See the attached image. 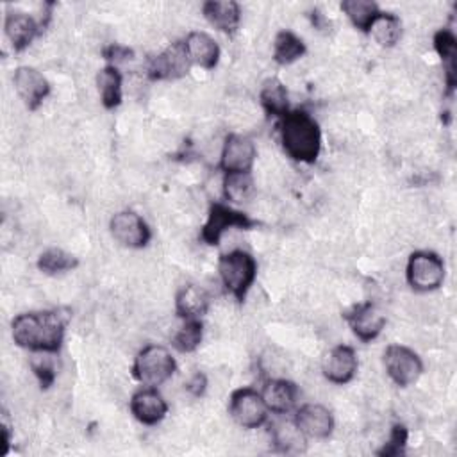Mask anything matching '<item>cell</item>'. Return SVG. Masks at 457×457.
I'll return each instance as SVG.
<instances>
[{
    "mask_svg": "<svg viewBox=\"0 0 457 457\" xmlns=\"http://www.w3.org/2000/svg\"><path fill=\"white\" fill-rule=\"evenodd\" d=\"M270 443L282 453H303L307 450V436L295 421H278L271 427Z\"/></svg>",
    "mask_w": 457,
    "mask_h": 457,
    "instance_id": "23",
    "label": "cell"
},
{
    "mask_svg": "<svg viewBox=\"0 0 457 457\" xmlns=\"http://www.w3.org/2000/svg\"><path fill=\"white\" fill-rule=\"evenodd\" d=\"M341 11L346 14L350 23L361 32H368L371 23L382 12L373 0H345L341 2Z\"/></svg>",
    "mask_w": 457,
    "mask_h": 457,
    "instance_id": "28",
    "label": "cell"
},
{
    "mask_svg": "<svg viewBox=\"0 0 457 457\" xmlns=\"http://www.w3.org/2000/svg\"><path fill=\"white\" fill-rule=\"evenodd\" d=\"M102 55H104V59L112 62V66L134 61V50L129 48L127 45H121V43H109V45H105L104 50H102Z\"/></svg>",
    "mask_w": 457,
    "mask_h": 457,
    "instance_id": "34",
    "label": "cell"
},
{
    "mask_svg": "<svg viewBox=\"0 0 457 457\" xmlns=\"http://www.w3.org/2000/svg\"><path fill=\"white\" fill-rule=\"evenodd\" d=\"M307 52V46L300 36L293 30H278L273 37V52L271 59L280 66H291L298 59H302Z\"/></svg>",
    "mask_w": 457,
    "mask_h": 457,
    "instance_id": "24",
    "label": "cell"
},
{
    "mask_svg": "<svg viewBox=\"0 0 457 457\" xmlns=\"http://www.w3.org/2000/svg\"><path fill=\"white\" fill-rule=\"evenodd\" d=\"M95 84H96V96L104 109H114L121 104L123 77L116 66L109 64L98 70L95 75Z\"/></svg>",
    "mask_w": 457,
    "mask_h": 457,
    "instance_id": "22",
    "label": "cell"
},
{
    "mask_svg": "<svg viewBox=\"0 0 457 457\" xmlns=\"http://www.w3.org/2000/svg\"><path fill=\"white\" fill-rule=\"evenodd\" d=\"M218 273L223 287L239 302H243L253 286L257 275V262L250 252L232 248L218 259Z\"/></svg>",
    "mask_w": 457,
    "mask_h": 457,
    "instance_id": "3",
    "label": "cell"
},
{
    "mask_svg": "<svg viewBox=\"0 0 457 457\" xmlns=\"http://www.w3.org/2000/svg\"><path fill=\"white\" fill-rule=\"evenodd\" d=\"M280 141L291 159L309 164L320 155L321 130L305 109L287 111L280 121Z\"/></svg>",
    "mask_w": 457,
    "mask_h": 457,
    "instance_id": "2",
    "label": "cell"
},
{
    "mask_svg": "<svg viewBox=\"0 0 457 457\" xmlns=\"http://www.w3.org/2000/svg\"><path fill=\"white\" fill-rule=\"evenodd\" d=\"M345 320L350 325L352 332L362 343H371L373 339H377L386 327V316L375 300H366L352 305L345 312Z\"/></svg>",
    "mask_w": 457,
    "mask_h": 457,
    "instance_id": "10",
    "label": "cell"
},
{
    "mask_svg": "<svg viewBox=\"0 0 457 457\" xmlns=\"http://www.w3.org/2000/svg\"><path fill=\"white\" fill-rule=\"evenodd\" d=\"M189 59L182 41H173L161 54L148 61L146 75L152 80H179L189 71Z\"/></svg>",
    "mask_w": 457,
    "mask_h": 457,
    "instance_id": "11",
    "label": "cell"
},
{
    "mask_svg": "<svg viewBox=\"0 0 457 457\" xmlns=\"http://www.w3.org/2000/svg\"><path fill=\"white\" fill-rule=\"evenodd\" d=\"M384 370L389 380L398 387H409L423 373V362L418 353L405 345H387L382 355Z\"/></svg>",
    "mask_w": 457,
    "mask_h": 457,
    "instance_id": "7",
    "label": "cell"
},
{
    "mask_svg": "<svg viewBox=\"0 0 457 457\" xmlns=\"http://www.w3.org/2000/svg\"><path fill=\"white\" fill-rule=\"evenodd\" d=\"M228 414L239 428L255 430L266 423L268 407L259 391L252 387H239L230 393Z\"/></svg>",
    "mask_w": 457,
    "mask_h": 457,
    "instance_id": "6",
    "label": "cell"
},
{
    "mask_svg": "<svg viewBox=\"0 0 457 457\" xmlns=\"http://www.w3.org/2000/svg\"><path fill=\"white\" fill-rule=\"evenodd\" d=\"M177 370L171 352L162 345H146L137 350L132 364V375L145 386H161L168 382Z\"/></svg>",
    "mask_w": 457,
    "mask_h": 457,
    "instance_id": "4",
    "label": "cell"
},
{
    "mask_svg": "<svg viewBox=\"0 0 457 457\" xmlns=\"http://www.w3.org/2000/svg\"><path fill=\"white\" fill-rule=\"evenodd\" d=\"M184 43V50L191 64H196L204 70H212L220 61V46L218 43L204 30L187 32Z\"/></svg>",
    "mask_w": 457,
    "mask_h": 457,
    "instance_id": "19",
    "label": "cell"
},
{
    "mask_svg": "<svg viewBox=\"0 0 457 457\" xmlns=\"http://www.w3.org/2000/svg\"><path fill=\"white\" fill-rule=\"evenodd\" d=\"M66 318L59 311H29L16 314L11 321L14 345L30 352H59L64 339Z\"/></svg>",
    "mask_w": 457,
    "mask_h": 457,
    "instance_id": "1",
    "label": "cell"
},
{
    "mask_svg": "<svg viewBox=\"0 0 457 457\" xmlns=\"http://www.w3.org/2000/svg\"><path fill=\"white\" fill-rule=\"evenodd\" d=\"M255 182L250 171L243 173H225L221 187L223 195L234 202V204H245L253 200V191H255Z\"/></svg>",
    "mask_w": 457,
    "mask_h": 457,
    "instance_id": "29",
    "label": "cell"
},
{
    "mask_svg": "<svg viewBox=\"0 0 457 457\" xmlns=\"http://www.w3.org/2000/svg\"><path fill=\"white\" fill-rule=\"evenodd\" d=\"M432 45L443 61V80L448 91H452L455 86V36L450 29H439L434 34Z\"/></svg>",
    "mask_w": 457,
    "mask_h": 457,
    "instance_id": "26",
    "label": "cell"
},
{
    "mask_svg": "<svg viewBox=\"0 0 457 457\" xmlns=\"http://www.w3.org/2000/svg\"><path fill=\"white\" fill-rule=\"evenodd\" d=\"M204 339V325L196 318L186 320L171 334V346L180 353L195 352Z\"/></svg>",
    "mask_w": 457,
    "mask_h": 457,
    "instance_id": "31",
    "label": "cell"
},
{
    "mask_svg": "<svg viewBox=\"0 0 457 457\" xmlns=\"http://www.w3.org/2000/svg\"><path fill=\"white\" fill-rule=\"evenodd\" d=\"M202 16L220 32L232 36L243 18V9L234 0H207L200 5Z\"/></svg>",
    "mask_w": 457,
    "mask_h": 457,
    "instance_id": "18",
    "label": "cell"
},
{
    "mask_svg": "<svg viewBox=\"0 0 457 457\" xmlns=\"http://www.w3.org/2000/svg\"><path fill=\"white\" fill-rule=\"evenodd\" d=\"M129 407L132 416L143 423V425H157L166 418L168 412V403L164 400V396L157 391V387L154 386H146L137 389L130 400H129Z\"/></svg>",
    "mask_w": 457,
    "mask_h": 457,
    "instance_id": "15",
    "label": "cell"
},
{
    "mask_svg": "<svg viewBox=\"0 0 457 457\" xmlns=\"http://www.w3.org/2000/svg\"><path fill=\"white\" fill-rule=\"evenodd\" d=\"M79 266V259L66 252L64 248H46L37 257V268L46 275H59L70 270H75Z\"/></svg>",
    "mask_w": 457,
    "mask_h": 457,
    "instance_id": "30",
    "label": "cell"
},
{
    "mask_svg": "<svg viewBox=\"0 0 457 457\" xmlns=\"http://www.w3.org/2000/svg\"><path fill=\"white\" fill-rule=\"evenodd\" d=\"M405 280L418 293L437 289L445 280L443 259L428 250H418L411 253L405 264Z\"/></svg>",
    "mask_w": 457,
    "mask_h": 457,
    "instance_id": "5",
    "label": "cell"
},
{
    "mask_svg": "<svg viewBox=\"0 0 457 457\" xmlns=\"http://www.w3.org/2000/svg\"><path fill=\"white\" fill-rule=\"evenodd\" d=\"M259 102L262 109L271 116H284L289 107V95L284 82L277 77H270L261 84Z\"/></svg>",
    "mask_w": 457,
    "mask_h": 457,
    "instance_id": "25",
    "label": "cell"
},
{
    "mask_svg": "<svg viewBox=\"0 0 457 457\" xmlns=\"http://www.w3.org/2000/svg\"><path fill=\"white\" fill-rule=\"evenodd\" d=\"M407 437H409V432H407L403 423L393 425L389 436L384 441V446L380 450H377V453L378 455H400V453H403V448L407 445Z\"/></svg>",
    "mask_w": 457,
    "mask_h": 457,
    "instance_id": "33",
    "label": "cell"
},
{
    "mask_svg": "<svg viewBox=\"0 0 457 457\" xmlns=\"http://www.w3.org/2000/svg\"><path fill=\"white\" fill-rule=\"evenodd\" d=\"M382 48H393L402 37V21L393 12H380L368 30Z\"/></svg>",
    "mask_w": 457,
    "mask_h": 457,
    "instance_id": "27",
    "label": "cell"
},
{
    "mask_svg": "<svg viewBox=\"0 0 457 457\" xmlns=\"http://www.w3.org/2000/svg\"><path fill=\"white\" fill-rule=\"evenodd\" d=\"M4 32L14 52H23L39 34V23L25 11H7Z\"/></svg>",
    "mask_w": 457,
    "mask_h": 457,
    "instance_id": "17",
    "label": "cell"
},
{
    "mask_svg": "<svg viewBox=\"0 0 457 457\" xmlns=\"http://www.w3.org/2000/svg\"><path fill=\"white\" fill-rule=\"evenodd\" d=\"M359 368L357 353L348 345L332 346L321 361V375L328 384L345 386L353 380Z\"/></svg>",
    "mask_w": 457,
    "mask_h": 457,
    "instance_id": "14",
    "label": "cell"
},
{
    "mask_svg": "<svg viewBox=\"0 0 457 457\" xmlns=\"http://www.w3.org/2000/svg\"><path fill=\"white\" fill-rule=\"evenodd\" d=\"M298 428L311 439H328L334 432V416L323 403H305L295 416Z\"/></svg>",
    "mask_w": 457,
    "mask_h": 457,
    "instance_id": "16",
    "label": "cell"
},
{
    "mask_svg": "<svg viewBox=\"0 0 457 457\" xmlns=\"http://www.w3.org/2000/svg\"><path fill=\"white\" fill-rule=\"evenodd\" d=\"M259 221L248 218V214L241 212V211H236L225 204H220V202H214L211 207H209V214H207V221L204 223L202 227V241L207 243V245H220L223 234L227 230H232V228H241V230H246V228H252L255 227Z\"/></svg>",
    "mask_w": 457,
    "mask_h": 457,
    "instance_id": "8",
    "label": "cell"
},
{
    "mask_svg": "<svg viewBox=\"0 0 457 457\" xmlns=\"http://www.w3.org/2000/svg\"><path fill=\"white\" fill-rule=\"evenodd\" d=\"M262 398L268 407V411L275 414H286L289 412L298 398V387L291 380H286L284 377H275L266 382L262 389Z\"/></svg>",
    "mask_w": 457,
    "mask_h": 457,
    "instance_id": "21",
    "label": "cell"
},
{
    "mask_svg": "<svg viewBox=\"0 0 457 457\" xmlns=\"http://www.w3.org/2000/svg\"><path fill=\"white\" fill-rule=\"evenodd\" d=\"M257 159L255 143L241 134H228L223 137L220 154V168L225 173H243L253 168Z\"/></svg>",
    "mask_w": 457,
    "mask_h": 457,
    "instance_id": "13",
    "label": "cell"
},
{
    "mask_svg": "<svg viewBox=\"0 0 457 457\" xmlns=\"http://www.w3.org/2000/svg\"><path fill=\"white\" fill-rule=\"evenodd\" d=\"M12 86L27 111H37L50 95L48 79L32 66H18L12 73Z\"/></svg>",
    "mask_w": 457,
    "mask_h": 457,
    "instance_id": "12",
    "label": "cell"
},
{
    "mask_svg": "<svg viewBox=\"0 0 457 457\" xmlns=\"http://www.w3.org/2000/svg\"><path fill=\"white\" fill-rule=\"evenodd\" d=\"M211 298L204 286L182 284L175 293V312L184 320L198 318L209 311Z\"/></svg>",
    "mask_w": 457,
    "mask_h": 457,
    "instance_id": "20",
    "label": "cell"
},
{
    "mask_svg": "<svg viewBox=\"0 0 457 457\" xmlns=\"http://www.w3.org/2000/svg\"><path fill=\"white\" fill-rule=\"evenodd\" d=\"M109 232L111 237L123 248L139 250L145 248L152 237V232L137 212L130 209L116 211L109 220Z\"/></svg>",
    "mask_w": 457,
    "mask_h": 457,
    "instance_id": "9",
    "label": "cell"
},
{
    "mask_svg": "<svg viewBox=\"0 0 457 457\" xmlns=\"http://www.w3.org/2000/svg\"><path fill=\"white\" fill-rule=\"evenodd\" d=\"M29 368L34 375V378L39 382L41 389H50L57 378V370L52 361V357L46 355V352H39V355H32L29 361Z\"/></svg>",
    "mask_w": 457,
    "mask_h": 457,
    "instance_id": "32",
    "label": "cell"
}]
</instances>
